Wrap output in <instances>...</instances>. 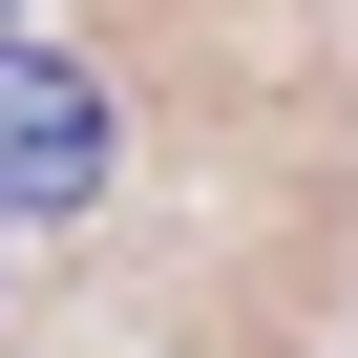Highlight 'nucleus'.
<instances>
[{
	"label": "nucleus",
	"instance_id": "nucleus-1",
	"mask_svg": "<svg viewBox=\"0 0 358 358\" xmlns=\"http://www.w3.org/2000/svg\"><path fill=\"white\" fill-rule=\"evenodd\" d=\"M106 169H127V85L64 64V43H0V232L106 211Z\"/></svg>",
	"mask_w": 358,
	"mask_h": 358
},
{
	"label": "nucleus",
	"instance_id": "nucleus-2",
	"mask_svg": "<svg viewBox=\"0 0 358 358\" xmlns=\"http://www.w3.org/2000/svg\"><path fill=\"white\" fill-rule=\"evenodd\" d=\"M0 43H22V0H0Z\"/></svg>",
	"mask_w": 358,
	"mask_h": 358
}]
</instances>
